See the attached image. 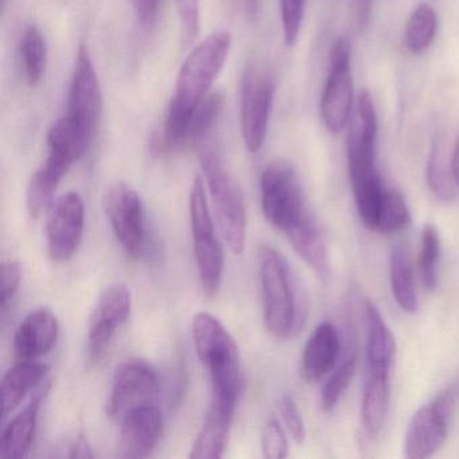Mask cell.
Wrapping results in <instances>:
<instances>
[{"instance_id":"1","label":"cell","mask_w":459,"mask_h":459,"mask_svg":"<svg viewBox=\"0 0 459 459\" xmlns=\"http://www.w3.org/2000/svg\"><path fill=\"white\" fill-rule=\"evenodd\" d=\"M232 49V37L228 31H217L192 50L177 80L176 92L169 104L160 152H174L184 147L185 133L193 109L205 96L224 69Z\"/></svg>"},{"instance_id":"2","label":"cell","mask_w":459,"mask_h":459,"mask_svg":"<svg viewBox=\"0 0 459 459\" xmlns=\"http://www.w3.org/2000/svg\"><path fill=\"white\" fill-rule=\"evenodd\" d=\"M193 340L198 359L211 378L212 396L238 400L243 378L235 338L216 316L198 313L193 319Z\"/></svg>"},{"instance_id":"3","label":"cell","mask_w":459,"mask_h":459,"mask_svg":"<svg viewBox=\"0 0 459 459\" xmlns=\"http://www.w3.org/2000/svg\"><path fill=\"white\" fill-rule=\"evenodd\" d=\"M263 318L265 329L279 340L291 337L298 327V305L289 265L273 247L259 251Z\"/></svg>"},{"instance_id":"4","label":"cell","mask_w":459,"mask_h":459,"mask_svg":"<svg viewBox=\"0 0 459 459\" xmlns=\"http://www.w3.org/2000/svg\"><path fill=\"white\" fill-rule=\"evenodd\" d=\"M206 187L213 204L214 214L230 251L241 255L246 247L247 213L243 193L224 163L213 152L201 157Z\"/></svg>"},{"instance_id":"5","label":"cell","mask_w":459,"mask_h":459,"mask_svg":"<svg viewBox=\"0 0 459 459\" xmlns=\"http://www.w3.org/2000/svg\"><path fill=\"white\" fill-rule=\"evenodd\" d=\"M377 131V114L372 95L364 90L357 101L356 117L349 130L346 144L349 178L354 198L365 197L384 185L376 169Z\"/></svg>"},{"instance_id":"6","label":"cell","mask_w":459,"mask_h":459,"mask_svg":"<svg viewBox=\"0 0 459 459\" xmlns=\"http://www.w3.org/2000/svg\"><path fill=\"white\" fill-rule=\"evenodd\" d=\"M260 197L265 219L284 235L313 217L297 173L283 160L271 163L263 171Z\"/></svg>"},{"instance_id":"7","label":"cell","mask_w":459,"mask_h":459,"mask_svg":"<svg viewBox=\"0 0 459 459\" xmlns=\"http://www.w3.org/2000/svg\"><path fill=\"white\" fill-rule=\"evenodd\" d=\"M104 209L126 255L131 260L152 256L154 236L138 192L122 182L114 185L107 190Z\"/></svg>"},{"instance_id":"8","label":"cell","mask_w":459,"mask_h":459,"mask_svg":"<svg viewBox=\"0 0 459 459\" xmlns=\"http://www.w3.org/2000/svg\"><path fill=\"white\" fill-rule=\"evenodd\" d=\"M190 225L201 286L208 297L219 292L224 275V249L216 235L213 217L206 195V184L195 177L190 192Z\"/></svg>"},{"instance_id":"9","label":"cell","mask_w":459,"mask_h":459,"mask_svg":"<svg viewBox=\"0 0 459 459\" xmlns=\"http://www.w3.org/2000/svg\"><path fill=\"white\" fill-rule=\"evenodd\" d=\"M458 400L459 378L413 413L404 437L407 458H429L442 447Z\"/></svg>"},{"instance_id":"10","label":"cell","mask_w":459,"mask_h":459,"mask_svg":"<svg viewBox=\"0 0 459 459\" xmlns=\"http://www.w3.org/2000/svg\"><path fill=\"white\" fill-rule=\"evenodd\" d=\"M160 394V373L152 362L138 357L125 359L115 370L107 415L120 423L135 408L158 404Z\"/></svg>"},{"instance_id":"11","label":"cell","mask_w":459,"mask_h":459,"mask_svg":"<svg viewBox=\"0 0 459 459\" xmlns=\"http://www.w3.org/2000/svg\"><path fill=\"white\" fill-rule=\"evenodd\" d=\"M276 84L267 72L249 66L241 80V135L247 150L257 152L267 138Z\"/></svg>"},{"instance_id":"12","label":"cell","mask_w":459,"mask_h":459,"mask_svg":"<svg viewBox=\"0 0 459 459\" xmlns=\"http://www.w3.org/2000/svg\"><path fill=\"white\" fill-rule=\"evenodd\" d=\"M353 107L351 47L345 39H335L330 50L329 72L321 99V117L332 134L342 133Z\"/></svg>"},{"instance_id":"13","label":"cell","mask_w":459,"mask_h":459,"mask_svg":"<svg viewBox=\"0 0 459 459\" xmlns=\"http://www.w3.org/2000/svg\"><path fill=\"white\" fill-rule=\"evenodd\" d=\"M133 310V294L126 284L107 287L91 316L87 335V359L96 364L103 359L117 329L128 321Z\"/></svg>"},{"instance_id":"14","label":"cell","mask_w":459,"mask_h":459,"mask_svg":"<svg viewBox=\"0 0 459 459\" xmlns=\"http://www.w3.org/2000/svg\"><path fill=\"white\" fill-rule=\"evenodd\" d=\"M84 225V203L77 193H65L52 203L45 228L49 256L56 262L72 259L82 244Z\"/></svg>"},{"instance_id":"15","label":"cell","mask_w":459,"mask_h":459,"mask_svg":"<svg viewBox=\"0 0 459 459\" xmlns=\"http://www.w3.org/2000/svg\"><path fill=\"white\" fill-rule=\"evenodd\" d=\"M101 112L103 95L95 64L87 48L82 47L74 64L65 117L96 136Z\"/></svg>"},{"instance_id":"16","label":"cell","mask_w":459,"mask_h":459,"mask_svg":"<svg viewBox=\"0 0 459 459\" xmlns=\"http://www.w3.org/2000/svg\"><path fill=\"white\" fill-rule=\"evenodd\" d=\"M163 416L158 404L135 408L120 421V450L126 458H143L160 442Z\"/></svg>"},{"instance_id":"17","label":"cell","mask_w":459,"mask_h":459,"mask_svg":"<svg viewBox=\"0 0 459 459\" xmlns=\"http://www.w3.org/2000/svg\"><path fill=\"white\" fill-rule=\"evenodd\" d=\"M391 365L365 362L361 416L365 431L378 437L388 419L391 405Z\"/></svg>"},{"instance_id":"18","label":"cell","mask_w":459,"mask_h":459,"mask_svg":"<svg viewBox=\"0 0 459 459\" xmlns=\"http://www.w3.org/2000/svg\"><path fill=\"white\" fill-rule=\"evenodd\" d=\"M236 403H238V400L212 396L205 420H204L197 439H195L192 451H190V458H222L225 450H227Z\"/></svg>"},{"instance_id":"19","label":"cell","mask_w":459,"mask_h":459,"mask_svg":"<svg viewBox=\"0 0 459 459\" xmlns=\"http://www.w3.org/2000/svg\"><path fill=\"white\" fill-rule=\"evenodd\" d=\"M58 333L60 325L52 311L48 308L31 311L15 333V359L18 361H37L52 351L57 342Z\"/></svg>"},{"instance_id":"20","label":"cell","mask_w":459,"mask_h":459,"mask_svg":"<svg viewBox=\"0 0 459 459\" xmlns=\"http://www.w3.org/2000/svg\"><path fill=\"white\" fill-rule=\"evenodd\" d=\"M341 342L337 329L322 322L314 329L303 348L300 375L307 383H316L332 372L340 357Z\"/></svg>"},{"instance_id":"21","label":"cell","mask_w":459,"mask_h":459,"mask_svg":"<svg viewBox=\"0 0 459 459\" xmlns=\"http://www.w3.org/2000/svg\"><path fill=\"white\" fill-rule=\"evenodd\" d=\"M71 168V163L63 158L48 152L47 160L29 182L26 205L31 217L37 219L48 206L52 205L53 195Z\"/></svg>"},{"instance_id":"22","label":"cell","mask_w":459,"mask_h":459,"mask_svg":"<svg viewBox=\"0 0 459 459\" xmlns=\"http://www.w3.org/2000/svg\"><path fill=\"white\" fill-rule=\"evenodd\" d=\"M41 394H37L17 416L4 427L0 456L4 459L25 458L33 446L41 410Z\"/></svg>"},{"instance_id":"23","label":"cell","mask_w":459,"mask_h":459,"mask_svg":"<svg viewBox=\"0 0 459 459\" xmlns=\"http://www.w3.org/2000/svg\"><path fill=\"white\" fill-rule=\"evenodd\" d=\"M49 367L39 361H18L2 378L4 420L14 412L25 397L44 380Z\"/></svg>"},{"instance_id":"24","label":"cell","mask_w":459,"mask_h":459,"mask_svg":"<svg viewBox=\"0 0 459 459\" xmlns=\"http://www.w3.org/2000/svg\"><path fill=\"white\" fill-rule=\"evenodd\" d=\"M287 238L292 248L305 260L306 264L322 279L327 281L330 276L329 255L324 236L319 230L314 217L287 233Z\"/></svg>"},{"instance_id":"25","label":"cell","mask_w":459,"mask_h":459,"mask_svg":"<svg viewBox=\"0 0 459 459\" xmlns=\"http://www.w3.org/2000/svg\"><path fill=\"white\" fill-rule=\"evenodd\" d=\"M389 281L392 295L399 307L408 314L419 310L418 294L413 281L412 263L407 246L396 243L391 249L389 256Z\"/></svg>"},{"instance_id":"26","label":"cell","mask_w":459,"mask_h":459,"mask_svg":"<svg viewBox=\"0 0 459 459\" xmlns=\"http://www.w3.org/2000/svg\"><path fill=\"white\" fill-rule=\"evenodd\" d=\"M451 154L446 144L445 136L437 134L432 141L431 152L427 160L426 177L432 195L443 203H451L455 200L456 189H458L454 178Z\"/></svg>"},{"instance_id":"27","label":"cell","mask_w":459,"mask_h":459,"mask_svg":"<svg viewBox=\"0 0 459 459\" xmlns=\"http://www.w3.org/2000/svg\"><path fill=\"white\" fill-rule=\"evenodd\" d=\"M365 318H367L365 362L392 367L394 354H396V342L380 311L370 300H368L365 305Z\"/></svg>"},{"instance_id":"28","label":"cell","mask_w":459,"mask_h":459,"mask_svg":"<svg viewBox=\"0 0 459 459\" xmlns=\"http://www.w3.org/2000/svg\"><path fill=\"white\" fill-rule=\"evenodd\" d=\"M21 65L26 82L39 87L44 79L48 64V45L39 26L30 25L23 30L20 41Z\"/></svg>"},{"instance_id":"29","label":"cell","mask_w":459,"mask_h":459,"mask_svg":"<svg viewBox=\"0 0 459 459\" xmlns=\"http://www.w3.org/2000/svg\"><path fill=\"white\" fill-rule=\"evenodd\" d=\"M437 30V17L435 10L429 4H419L408 18L404 29V44L412 55L426 52Z\"/></svg>"},{"instance_id":"30","label":"cell","mask_w":459,"mask_h":459,"mask_svg":"<svg viewBox=\"0 0 459 459\" xmlns=\"http://www.w3.org/2000/svg\"><path fill=\"white\" fill-rule=\"evenodd\" d=\"M224 108V98L220 93L211 92L198 103L190 115L185 133L184 147L192 146L205 139L219 122Z\"/></svg>"},{"instance_id":"31","label":"cell","mask_w":459,"mask_h":459,"mask_svg":"<svg viewBox=\"0 0 459 459\" xmlns=\"http://www.w3.org/2000/svg\"><path fill=\"white\" fill-rule=\"evenodd\" d=\"M440 260V238L437 228L432 224L424 225L421 230L420 251H419V276L424 289H437V267Z\"/></svg>"},{"instance_id":"32","label":"cell","mask_w":459,"mask_h":459,"mask_svg":"<svg viewBox=\"0 0 459 459\" xmlns=\"http://www.w3.org/2000/svg\"><path fill=\"white\" fill-rule=\"evenodd\" d=\"M411 212L403 195L396 190H386L378 212L375 232L383 235L400 232L411 224Z\"/></svg>"},{"instance_id":"33","label":"cell","mask_w":459,"mask_h":459,"mask_svg":"<svg viewBox=\"0 0 459 459\" xmlns=\"http://www.w3.org/2000/svg\"><path fill=\"white\" fill-rule=\"evenodd\" d=\"M357 369V349L349 351L345 361L327 378L321 391V405L324 411L330 412L334 410L342 394L353 380Z\"/></svg>"},{"instance_id":"34","label":"cell","mask_w":459,"mask_h":459,"mask_svg":"<svg viewBox=\"0 0 459 459\" xmlns=\"http://www.w3.org/2000/svg\"><path fill=\"white\" fill-rule=\"evenodd\" d=\"M306 0H279L281 29L287 47H294L299 39L305 20Z\"/></svg>"},{"instance_id":"35","label":"cell","mask_w":459,"mask_h":459,"mask_svg":"<svg viewBox=\"0 0 459 459\" xmlns=\"http://www.w3.org/2000/svg\"><path fill=\"white\" fill-rule=\"evenodd\" d=\"M263 455L267 459H281L289 455V440L281 421L271 416L262 431Z\"/></svg>"},{"instance_id":"36","label":"cell","mask_w":459,"mask_h":459,"mask_svg":"<svg viewBox=\"0 0 459 459\" xmlns=\"http://www.w3.org/2000/svg\"><path fill=\"white\" fill-rule=\"evenodd\" d=\"M176 6L179 25H181L182 42L185 45H190L200 33V0H176Z\"/></svg>"},{"instance_id":"37","label":"cell","mask_w":459,"mask_h":459,"mask_svg":"<svg viewBox=\"0 0 459 459\" xmlns=\"http://www.w3.org/2000/svg\"><path fill=\"white\" fill-rule=\"evenodd\" d=\"M21 281H22V273H21L20 264L15 260H4L2 263V271H0V308H2V316H6L9 306L20 290Z\"/></svg>"},{"instance_id":"38","label":"cell","mask_w":459,"mask_h":459,"mask_svg":"<svg viewBox=\"0 0 459 459\" xmlns=\"http://www.w3.org/2000/svg\"><path fill=\"white\" fill-rule=\"evenodd\" d=\"M279 413L286 426L287 431L297 443H303L306 439V427L302 413L297 403L289 394H283L278 402Z\"/></svg>"},{"instance_id":"39","label":"cell","mask_w":459,"mask_h":459,"mask_svg":"<svg viewBox=\"0 0 459 459\" xmlns=\"http://www.w3.org/2000/svg\"><path fill=\"white\" fill-rule=\"evenodd\" d=\"M139 25L144 30H152L160 17L162 0H130Z\"/></svg>"},{"instance_id":"40","label":"cell","mask_w":459,"mask_h":459,"mask_svg":"<svg viewBox=\"0 0 459 459\" xmlns=\"http://www.w3.org/2000/svg\"><path fill=\"white\" fill-rule=\"evenodd\" d=\"M68 456L71 458H92V448L84 437H79L69 447Z\"/></svg>"},{"instance_id":"41","label":"cell","mask_w":459,"mask_h":459,"mask_svg":"<svg viewBox=\"0 0 459 459\" xmlns=\"http://www.w3.org/2000/svg\"><path fill=\"white\" fill-rule=\"evenodd\" d=\"M451 162H453L454 178H455L456 186H458L459 189V135L458 138H456L453 154H451Z\"/></svg>"},{"instance_id":"42","label":"cell","mask_w":459,"mask_h":459,"mask_svg":"<svg viewBox=\"0 0 459 459\" xmlns=\"http://www.w3.org/2000/svg\"><path fill=\"white\" fill-rule=\"evenodd\" d=\"M241 4H243L244 12H246L247 17L254 20V18L256 17L259 0H241Z\"/></svg>"},{"instance_id":"43","label":"cell","mask_w":459,"mask_h":459,"mask_svg":"<svg viewBox=\"0 0 459 459\" xmlns=\"http://www.w3.org/2000/svg\"><path fill=\"white\" fill-rule=\"evenodd\" d=\"M7 0H2V10L6 9Z\"/></svg>"}]
</instances>
